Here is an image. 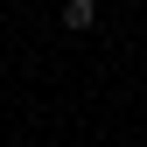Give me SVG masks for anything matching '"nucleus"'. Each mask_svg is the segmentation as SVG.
I'll list each match as a JSON object with an SVG mask.
<instances>
[{"instance_id":"1","label":"nucleus","mask_w":147,"mask_h":147,"mask_svg":"<svg viewBox=\"0 0 147 147\" xmlns=\"http://www.w3.org/2000/svg\"><path fill=\"white\" fill-rule=\"evenodd\" d=\"M91 21H98V7H91V0H70V7H63V28H91Z\"/></svg>"}]
</instances>
